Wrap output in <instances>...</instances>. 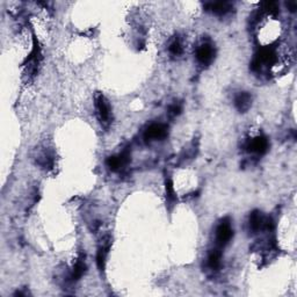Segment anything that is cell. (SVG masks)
<instances>
[{
  "instance_id": "cell-1",
  "label": "cell",
  "mask_w": 297,
  "mask_h": 297,
  "mask_svg": "<svg viewBox=\"0 0 297 297\" xmlns=\"http://www.w3.org/2000/svg\"><path fill=\"white\" fill-rule=\"evenodd\" d=\"M232 237H234V229H232L231 219L229 217L223 218L218 223L215 231V242L218 248H224L227 244L231 242Z\"/></svg>"
},
{
  "instance_id": "cell-2",
  "label": "cell",
  "mask_w": 297,
  "mask_h": 297,
  "mask_svg": "<svg viewBox=\"0 0 297 297\" xmlns=\"http://www.w3.org/2000/svg\"><path fill=\"white\" fill-rule=\"evenodd\" d=\"M94 105H96L97 116L100 121L101 126L105 128H108L111 123V107L109 101L107 98L101 93H98L96 96V100H94Z\"/></svg>"
},
{
  "instance_id": "cell-3",
  "label": "cell",
  "mask_w": 297,
  "mask_h": 297,
  "mask_svg": "<svg viewBox=\"0 0 297 297\" xmlns=\"http://www.w3.org/2000/svg\"><path fill=\"white\" fill-rule=\"evenodd\" d=\"M215 47L212 42H203L197 47L195 51V57L201 65L208 66L215 59Z\"/></svg>"
},
{
  "instance_id": "cell-4",
  "label": "cell",
  "mask_w": 297,
  "mask_h": 297,
  "mask_svg": "<svg viewBox=\"0 0 297 297\" xmlns=\"http://www.w3.org/2000/svg\"><path fill=\"white\" fill-rule=\"evenodd\" d=\"M167 135H169V128H167L165 124L152 123L151 126L146 128L143 137L146 143H151V142L165 140Z\"/></svg>"
},
{
  "instance_id": "cell-5",
  "label": "cell",
  "mask_w": 297,
  "mask_h": 297,
  "mask_svg": "<svg viewBox=\"0 0 297 297\" xmlns=\"http://www.w3.org/2000/svg\"><path fill=\"white\" fill-rule=\"evenodd\" d=\"M246 148L247 152L253 153V154H258V156H261L267 152V150L269 148V142L267 140V137L264 135H259L253 137V139L248 140L246 142Z\"/></svg>"
},
{
  "instance_id": "cell-6",
  "label": "cell",
  "mask_w": 297,
  "mask_h": 297,
  "mask_svg": "<svg viewBox=\"0 0 297 297\" xmlns=\"http://www.w3.org/2000/svg\"><path fill=\"white\" fill-rule=\"evenodd\" d=\"M129 162H130V152L128 150H124L121 153L107 158L106 165L110 171L118 172L124 169L129 164Z\"/></svg>"
},
{
  "instance_id": "cell-7",
  "label": "cell",
  "mask_w": 297,
  "mask_h": 297,
  "mask_svg": "<svg viewBox=\"0 0 297 297\" xmlns=\"http://www.w3.org/2000/svg\"><path fill=\"white\" fill-rule=\"evenodd\" d=\"M110 246H111V242H110L109 237L103 238L100 245H99L98 251H97V267H98V269L100 270V272H103V270H105V268H106L107 257H108Z\"/></svg>"
},
{
  "instance_id": "cell-8",
  "label": "cell",
  "mask_w": 297,
  "mask_h": 297,
  "mask_svg": "<svg viewBox=\"0 0 297 297\" xmlns=\"http://www.w3.org/2000/svg\"><path fill=\"white\" fill-rule=\"evenodd\" d=\"M204 8L207 12L213 13L217 16H224L234 10V4L229 2H215V3H205Z\"/></svg>"
},
{
  "instance_id": "cell-9",
  "label": "cell",
  "mask_w": 297,
  "mask_h": 297,
  "mask_svg": "<svg viewBox=\"0 0 297 297\" xmlns=\"http://www.w3.org/2000/svg\"><path fill=\"white\" fill-rule=\"evenodd\" d=\"M266 222L267 217H265L259 210H255L252 212L248 217V227L252 234H258L262 230L266 229Z\"/></svg>"
},
{
  "instance_id": "cell-10",
  "label": "cell",
  "mask_w": 297,
  "mask_h": 297,
  "mask_svg": "<svg viewBox=\"0 0 297 297\" xmlns=\"http://www.w3.org/2000/svg\"><path fill=\"white\" fill-rule=\"evenodd\" d=\"M36 164L44 170L54 169L55 154L50 149H42L36 154Z\"/></svg>"
},
{
  "instance_id": "cell-11",
  "label": "cell",
  "mask_w": 297,
  "mask_h": 297,
  "mask_svg": "<svg viewBox=\"0 0 297 297\" xmlns=\"http://www.w3.org/2000/svg\"><path fill=\"white\" fill-rule=\"evenodd\" d=\"M252 106V96L248 92H239L235 97V107L239 113H246Z\"/></svg>"
},
{
  "instance_id": "cell-12",
  "label": "cell",
  "mask_w": 297,
  "mask_h": 297,
  "mask_svg": "<svg viewBox=\"0 0 297 297\" xmlns=\"http://www.w3.org/2000/svg\"><path fill=\"white\" fill-rule=\"evenodd\" d=\"M86 262H85V253H80L78 259L75 262V266H73L72 272L70 273V281L71 282H77L78 280L83 278V275L86 272Z\"/></svg>"
},
{
  "instance_id": "cell-13",
  "label": "cell",
  "mask_w": 297,
  "mask_h": 297,
  "mask_svg": "<svg viewBox=\"0 0 297 297\" xmlns=\"http://www.w3.org/2000/svg\"><path fill=\"white\" fill-rule=\"evenodd\" d=\"M165 195H166L167 207H169V209L171 210L175 205L176 201H178V197H176L174 184L173 181H172V179L169 175H166V178H165Z\"/></svg>"
},
{
  "instance_id": "cell-14",
  "label": "cell",
  "mask_w": 297,
  "mask_h": 297,
  "mask_svg": "<svg viewBox=\"0 0 297 297\" xmlns=\"http://www.w3.org/2000/svg\"><path fill=\"white\" fill-rule=\"evenodd\" d=\"M207 264L212 270H218L222 266V252L221 248L212 249L208 255V259H207Z\"/></svg>"
},
{
  "instance_id": "cell-15",
  "label": "cell",
  "mask_w": 297,
  "mask_h": 297,
  "mask_svg": "<svg viewBox=\"0 0 297 297\" xmlns=\"http://www.w3.org/2000/svg\"><path fill=\"white\" fill-rule=\"evenodd\" d=\"M169 51L172 56H174V57H179V56L182 55L184 47H182V42L181 40H180V37L176 36L174 40L170 43Z\"/></svg>"
},
{
  "instance_id": "cell-16",
  "label": "cell",
  "mask_w": 297,
  "mask_h": 297,
  "mask_svg": "<svg viewBox=\"0 0 297 297\" xmlns=\"http://www.w3.org/2000/svg\"><path fill=\"white\" fill-rule=\"evenodd\" d=\"M182 111V103L180 101H174L173 103H171L169 106V109H167V114L171 119H174L176 116H179Z\"/></svg>"
},
{
  "instance_id": "cell-17",
  "label": "cell",
  "mask_w": 297,
  "mask_h": 297,
  "mask_svg": "<svg viewBox=\"0 0 297 297\" xmlns=\"http://www.w3.org/2000/svg\"><path fill=\"white\" fill-rule=\"evenodd\" d=\"M262 8H264V11H266L268 14H272V15H275L279 12V5L274 2L264 3L262 4Z\"/></svg>"
},
{
  "instance_id": "cell-18",
  "label": "cell",
  "mask_w": 297,
  "mask_h": 297,
  "mask_svg": "<svg viewBox=\"0 0 297 297\" xmlns=\"http://www.w3.org/2000/svg\"><path fill=\"white\" fill-rule=\"evenodd\" d=\"M287 6L290 8V11L291 12H295L296 11V8H297V4L295 2H289L287 4Z\"/></svg>"
}]
</instances>
